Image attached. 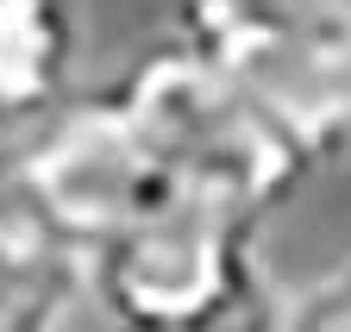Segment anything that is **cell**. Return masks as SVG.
Wrapping results in <instances>:
<instances>
[{"mask_svg":"<svg viewBox=\"0 0 351 332\" xmlns=\"http://www.w3.org/2000/svg\"><path fill=\"white\" fill-rule=\"evenodd\" d=\"M113 94L195 207H219L257 226L307 176L295 138L182 44H157L151 57H138L113 81Z\"/></svg>","mask_w":351,"mask_h":332,"instance_id":"obj_1","label":"cell"},{"mask_svg":"<svg viewBox=\"0 0 351 332\" xmlns=\"http://www.w3.org/2000/svg\"><path fill=\"white\" fill-rule=\"evenodd\" d=\"M176 207H189L182 188L169 182L113 88L51 113L7 163V220L82 264Z\"/></svg>","mask_w":351,"mask_h":332,"instance_id":"obj_2","label":"cell"},{"mask_svg":"<svg viewBox=\"0 0 351 332\" xmlns=\"http://www.w3.org/2000/svg\"><path fill=\"white\" fill-rule=\"evenodd\" d=\"M169 44L201 57L295 138L307 163L351 144V19L314 0H176Z\"/></svg>","mask_w":351,"mask_h":332,"instance_id":"obj_3","label":"cell"},{"mask_svg":"<svg viewBox=\"0 0 351 332\" xmlns=\"http://www.w3.org/2000/svg\"><path fill=\"white\" fill-rule=\"evenodd\" d=\"M88 295L113 332H232L270 276L251 220L189 201L88 257Z\"/></svg>","mask_w":351,"mask_h":332,"instance_id":"obj_4","label":"cell"},{"mask_svg":"<svg viewBox=\"0 0 351 332\" xmlns=\"http://www.w3.org/2000/svg\"><path fill=\"white\" fill-rule=\"evenodd\" d=\"M75 0H0V132L25 138L69 101L75 75Z\"/></svg>","mask_w":351,"mask_h":332,"instance_id":"obj_5","label":"cell"},{"mask_svg":"<svg viewBox=\"0 0 351 332\" xmlns=\"http://www.w3.org/2000/svg\"><path fill=\"white\" fill-rule=\"evenodd\" d=\"M88 295V264L0 214V332H63Z\"/></svg>","mask_w":351,"mask_h":332,"instance_id":"obj_6","label":"cell"},{"mask_svg":"<svg viewBox=\"0 0 351 332\" xmlns=\"http://www.w3.org/2000/svg\"><path fill=\"white\" fill-rule=\"evenodd\" d=\"M289 332H351V257L314 288L289 295Z\"/></svg>","mask_w":351,"mask_h":332,"instance_id":"obj_7","label":"cell"},{"mask_svg":"<svg viewBox=\"0 0 351 332\" xmlns=\"http://www.w3.org/2000/svg\"><path fill=\"white\" fill-rule=\"evenodd\" d=\"M314 7H332V13H345V19H351V0H314Z\"/></svg>","mask_w":351,"mask_h":332,"instance_id":"obj_8","label":"cell"}]
</instances>
